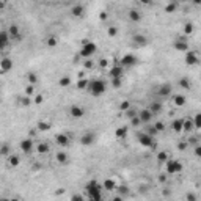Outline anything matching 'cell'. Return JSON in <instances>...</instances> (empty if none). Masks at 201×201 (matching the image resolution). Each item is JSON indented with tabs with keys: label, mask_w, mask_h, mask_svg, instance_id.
<instances>
[{
	"label": "cell",
	"mask_w": 201,
	"mask_h": 201,
	"mask_svg": "<svg viewBox=\"0 0 201 201\" xmlns=\"http://www.w3.org/2000/svg\"><path fill=\"white\" fill-rule=\"evenodd\" d=\"M55 138H57V143L60 146H63V148H66L69 145V135H66V134H58Z\"/></svg>",
	"instance_id": "2e32d148"
},
{
	"label": "cell",
	"mask_w": 201,
	"mask_h": 201,
	"mask_svg": "<svg viewBox=\"0 0 201 201\" xmlns=\"http://www.w3.org/2000/svg\"><path fill=\"white\" fill-rule=\"evenodd\" d=\"M69 115L72 118H82V116L85 115V110L82 107H79V105H72L71 110H69Z\"/></svg>",
	"instance_id": "7c38bea8"
},
{
	"label": "cell",
	"mask_w": 201,
	"mask_h": 201,
	"mask_svg": "<svg viewBox=\"0 0 201 201\" xmlns=\"http://www.w3.org/2000/svg\"><path fill=\"white\" fill-rule=\"evenodd\" d=\"M72 199H77V201H82V199H83V196H80V195H74V196H72Z\"/></svg>",
	"instance_id": "6125c7cd"
},
{
	"label": "cell",
	"mask_w": 201,
	"mask_h": 201,
	"mask_svg": "<svg viewBox=\"0 0 201 201\" xmlns=\"http://www.w3.org/2000/svg\"><path fill=\"white\" fill-rule=\"evenodd\" d=\"M195 156H196V157H199V156H201V146H199V145H196V146H195Z\"/></svg>",
	"instance_id": "9f6ffc18"
},
{
	"label": "cell",
	"mask_w": 201,
	"mask_h": 201,
	"mask_svg": "<svg viewBox=\"0 0 201 201\" xmlns=\"http://www.w3.org/2000/svg\"><path fill=\"white\" fill-rule=\"evenodd\" d=\"M192 129H193V121H192V120H186V121H182V131L190 132Z\"/></svg>",
	"instance_id": "83f0119b"
},
{
	"label": "cell",
	"mask_w": 201,
	"mask_h": 201,
	"mask_svg": "<svg viewBox=\"0 0 201 201\" xmlns=\"http://www.w3.org/2000/svg\"><path fill=\"white\" fill-rule=\"evenodd\" d=\"M27 79H29V82L30 83H38V76L36 74H33V72H30V74H27Z\"/></svg>",
	"instance_id": "ab89813d"
},
{
	"label": "cell",
	"mask_w": 201,
	"mask_h": 201,
	"mask_svg": "<svg viewBox=\"0 0 201 201\" xmlns=\"http://www.w3.org/2000/svg\"><path fill=\"white\" fill-rule=\"evenodd\" d=\"M115 135H116V138H124L127 135V126H121L120 129H116Z\"/></svg>",
	"instance_id": "484cf974"
},
{
	"label": "cell",
	"mask_w": 201,
	"mask_h": 201,
	"mask_svg": "<svg viewBox=\"0 0 201 201\" xmlns=\"http://www.w3.org/2000/svg\"><path fill=\"white\" fill-rule=\"evenodd\" d=\"M99 65H101V68H105V66L108 65V61H107L105 58H102V60H101V61H99Z\"/></svg>",
	"instance_id": "6f0895ef"
},
{
	"label": "cell",
	"mask_w": 201,
	"mask_h": 201,
	"mask_svg": "<svg viewBox=\"0 0 201 201\" xmlns=\"http://www.w3.org/2000/svg\"><path fill=\"white\" fill-rule=\"evenodd\" d=\"M25 93H27V96L33 94V93H35V85H33V83H29V85H27V88H25Z\"/></svg>",
	"instance_id": "f6af8a7d"
},
{
	"label": "cell",
	"mask_w": 201,
	"mask_h": 201,
	"mask_svg": "<svg viewBox=\"0 0 201 201\" xmlns=\"http://www.w3.org/2000/svg\"><path fill=\"white\" fill-rule=\"evenodd\" d=\"M99 19H101V21H105V19H107V13H104V11H102V13L99 14Z\"/></svg>",
	"instance_id": "680465c9"
},
{
	"label": "cell",
	"mask_w": 201,
	"mask_h": 201,
	"mask_svg": "<svg viewBox=\"0 0 201 201\" xmlns=\"http://www.w3.org/2000/svg\"><path fill=\"white\" fill-rule=\"evenodd\" d=\"M171 129L175 132H181L182 131V120H175L171 123Z\"/></svg>",
	"instance_id": "f1b7e54d"
},
{
	"label": "cell",
	"mask_w": 201,
	"mask_h": 201,
	"mask_svg": "<svg viewBox=\"0 0 201 201\" xmlns=\"http://www.w3.org/2000/svg\"><path fill=\"white\" fill-rule=\"evenodd\" d=\"M159 181H160V182H165V181H167V176H165V175H160V176H159Z\"/></svg>",
	"instance_id": "94428289"
},
{
	"label": "cell",
	"mask_w": 201,
	"mask_h": 201,
	"mask_svg": "<svg viewBox=\"0 0 201 201\" xmlns=\"http://www.w3.org/2000/svg\"><path fill=\"white\" fill-rule=\"evenodd\" d=\"M8 154H10V146L0 145V156H8Z\"/></svg>",
	"instance_id": "d590c367"
},
{
	"label": "cell",
	"mask_w": 201,
	"mask_h": 201,
	"mask_svg": "<svg viewBox=\"0 0 201 201\" xmlns=\"http://www.w3.org/2000/svg\"><path fill=\"white\" fill-rule=\"evenodd\" d=\"M8 162H10L11 167H17L21 160H19V157H17V156H10V160H8Z\"/></svg>",
	"instance_id": "f35d334b"
},
{
	"label": "cell",
	"mask_w": 201,
	"mask_h": 201,
	"mask_svg": "<svg viewBox=\"0 0 201 201\" xmlns=\"http://www.w3.org/2000/svg\"><path fill=\"white\" fill-rule=\"evenodd\" d=\"M55 159H57L58 163L65 165V163H68V154H66L65 151H58V152H57V156H55Z\"/></svg>",
	"instance_id": "7402d4cb"
},
{
	"label": "cell",
	"mask_w": 201,
	"mask_h": 201,
	"mask_svg": "<svg viewBox=\"0 0 201 201\" xmlns=\"http://www.w3.org/2000/svg\"><path fill=\"white\" fill-rule=\"evenodd\" d=\"M187 146H189V143H186V141H181V143L178 145V149H179V151H184V149H187Z\"/></svg>",
	"instance_id": "f5cc1de1"
},
{
	"label": "cell",
	"mask_w": 201,
	"mask_h": 201,
	"mask_svg": "<svg viewBox=\"0 0 201 201\" xmlns=\"http://www.w3.org/2000/svg\"><path fill=\"white\" fill-rule=\"evenodd\" d=\"M21 151H24L27 154L33 151V141H32V138H24L21 141Z\"/></svg>",
	"instance_id": "30bf717a"
},
{
	"label": "cell",
	"mask_w": 201,
	"mask_h": 201,
	"mask_svg": "<svg viewBox=\"0 0 201 201\" xmlns=\"http://www.w3.org/2000/svg\"><path fill=\"white\" fill-rule=\"evenodd\" d=\"M58 83H60V87L66 88V87H69V85H71V79H69L68 76H65V77H61V79L58 80Z\"/></svg>",
	"instance_id": "d6a6232c"
},
{
	"label": "cell",
	"mask_w": 201,
	"mask_h": 201,
	"mask_svg": "<svg viewBox=\"0 0 201 201\" xmlns=\"http://www.w3.org/2000/svg\"><path fill=\"white\" fill-rule=\"evenodd\" d=\"M175 49L179 50V52H187V50H189V43H187V41L176 39V41H175Z\"/></svg>",
	"instance_id": "ac0fdd59"
},
{
	"label": "cell",
	"mask_w": 201,
	"mask_h": 201,
	"mask_svg": "<svg viewBox=\"0 0 201 201\" xmlns=\"http://www.w3.org/2000/svg\"><path fill=\"white\" fill-rule=\"evenodd\" d=\"M173 104H175L176 107H182L186 104V96H182V94H175L173 96Z\"/></svg>",
	"instance_id": "44dd1931"
},
{
	"label": "cell",
	"mask_w": 201,
	"mask_h": 201,
	"mask_svg": "<svg viewBox=\"0 0 201 201\" xmlns=\"http://www.w3.org/2000/svg\"><path fill=\"white\" fill-rule=\"evenodd\" d=\"M176 8H178V2H176V0H173L171 3H168V5L165 6V13H175Z\"/></svg>",
	"instance_id": "f546056e"
},
{
	"label": "cell",
	"mask_w": 201,
	"mask_h": 201,
	"mask_svg": "<svg viewBox=\"0 0 201 201\" xmlns=\"http://www.w3.org/2000/svg\"><path fill=\"white\" fill-rule=\"evenodd\" d=\"M124 113H126V116H127V118H129V120H131V118H132V116H135V115H138V112H137V110H134V108H131V107H129V108H127V110H126Z\"/></svg>",
	"instance_id": "60d3db41"
},
{
	"label": "cell",
	"mask_w": 201,
	"mask_h": 201,
	"mask_svg": "<svg viewBox=\"0 0 201 201\" xmlns=\"http://www.w3.org/2000/svg\"><path fill=\"white\" fill-rule=\"evenodd\" d=\"M80 143L83 145V146H90V145H93V143H94V134H91V132L83 134V135H82V138H80Z\"/></svg>",
	"instance_id": "4fadbf2b"
},
{
	"label": "cell",
	"mask_w": 201,
	"mask_h": 201,
	"mask_svg": "<svg viewBox=\"0 0 201 201\" xmlns=\"http://www.w3.org/2000/svg\"><path fill=\"white\" fill-rule=\"evenodd\" d=\"M107 33H108V36H112V38H115V36L118 35V29H116V27H108Z\"/></svg>",
	"instance_id": "b9f144b4"
},
{
	"label": "cell",
	"mask_w": 201,
	"mask_h": 201,
	"mask_svg": "<svg viewBox=\"0 0 201 201\" xmlns=\"http://www.w3.org/2000/svg\"><path fill=\"white\" fill-rule=\"evenodd\" d=\"M148 110H149L152 115H156V113H159V112L162 110V105H160L159 102H152V104L149 105V108H148Z\"/></svg>",
	"instance_id": "4316f807"
},
{
	"label": "cell",
	"mask_w": 201,
	"mask_h": 201,
	"mask_svg": "<svg viewBox=\"0 0 201 201\" xmlns=\"http://www.w3.org/2000/svg\"><path fill=\"white\" fill-rule=\"evenodd\" d=\"M159 94H160L162 97L170 96V94H171V85H170V83H163V85L159 88Z\"/></svg>",
	"instance_id": "d6986e66"
},
{
	"label": "cell",
	"mask_w": 201,
	"mask_h": 201,
	"mask_svg": "<svg viewBox=\"0 0 201 201\" xmlns=\"http://www.w3.org/2000/svg\"><path fill=\"white\" fill-rule=\"evenodd\" d=\"M123 72H124V68L121 65H115L112 69H110V77H123Z\"/></svg>",
	"instance_id": "9a60e30c"
},
{
	"label": "cell",
	"mask_w": 201,
	"mask_h": 201,
	"mask_svg": "<svg viewBox=\"0 0 201 201\" xmlns=\"http://www.w3.org/2000/svg\"><path fill=\"white\" fill-rule=\"evenodd\" d=\"M85 189H87V193H88L90 199H93V201H101L102 199V195H101V189H102V186L97 184L96 181H90Z\"/></svg>",
	"instance_id": "7a4b0ae2"
},
{
	"label": "cell",
	"mask_w": 201,
	"mask_h": 201,
	"mask_svg": "<svg viewBox=\"0 0 201 201\" xmlns=\"http://www.w3.org/2000/svg\"><path fill=\"white\" fill-rule=\"evenodd\" d=\"M154 127H156V129H157V132H162V131H165V124H163L162 121L156 123V124H154Z\"/></svg>",
	"instance_id": "c3c4849f"
},
{
	"label": "cell",
	"mask_w": 201,
	"mask_h": 201,
	"mask_svg": "<svg viewBox=\"0 0 201 201\" xmlns=\"http://www.w3.org/2000/svg\"><path fill=\"white\" fill-rule=\"evenodd\" d=\"M129 19L132 22H138V21H141V14L137 11V10H131L129 11Z\"/></svg>",
	"instance_id": "cb8c5ba5"
},
{
	"label": "cell",
	"mask_w": 201,
	"mask_h": 201,
	"mask_svg": "<svg viewBox=\"0 0 201 201\" xmlns=\"http://www.w3.org/2000/svg\"><path fill=\"white\" fill-rule=\"evenodd\" d=\"M140 2H141L143 5H149V3L152 2V0H140Z\"/></svg>",
	"instance_id": "be15d7a7"
},
{
	"label": "cell",
	"mask_w": 201,
	"mask_h": 201,
	"mask_svg": "<svg viewBox=\"0 0 201 201\" xmlns=\"http://www.w3.org/2000/svg\"><path fill=\"white\" fill-rule=\"evenodd\" d=\"M87 90L90 91V94H93V96H101V94H104V93H105L107 85H105V82H104V80H101V79L88 80Z\"/></svg>",
	"instance_id": "6da1fadb"
},
{
	"label": "cell",
	"mask_w": 201,
	"mask_h": 201,
	"mask_svg": "<svg viewBox=\"0 0 201 201\" xmlns=\"http://www.w3.org/2000/svg\"><path fill=\"white\" fill-rule=\"evenodd\" d=\"M193 3H195V5H199V3H201V0H193Z\"/></svg>",
	"instance_id": "e7e4bbea"
},
{
	"label": "cell",
	"mask_w": 201,
	"mask_h": 201,
	"mask_svg": "<svg viewBox=\"0 0 201 201\" xmlns=\"http://www.w3.org/2000/svg\"><path fill=\"white\" fill-rule=\"evenodd\" d=\"M112 85H113V88H120L121 87V77H113L112 79Z\"/></svg>",
	"instance_id": "7bdbcfd3"
},
{
	"label": "cell",
	"mask_w": 201,
	"mask_h": 201,
	"mask_svg": "<svg viewBox=\"0 0 201 201\" xmlns=\"http://www.w3.org/2000/svg\"><path fill=\"white\" fill-rule=\"evenodd\" d=\"M13 69V60L11 58H8V57H5V58H2L0 60V72H8V71H11Z\"/></svg>",
	"instance_id": "52a82bcc"
},
{
	"label": "cell",
	"mask_w": 201,
	"mask_h": 201,
	"mask_svg": "<svg viewBox=\"0 0 201 201\" xmlns=\"http://www.w3.org/2000/svg\"><path fill=\"white\" fill-rule=\"evenodd\" d=\"M36 149H38L39 154H47L50 151V146L47 143H38V146H36Z\"/></svg>",
	"instance_id": "d4e9b609"
},
{
	"label": "cell",
	"mask_w": 201,
	"mask_h": 201,
	"mask_svg": "<svg viewBox=\"0 0 201 201\" xmlns=\"http://www.w3.org/2000/svg\"><path fill=\"white\" fill-rule=\"evenodd\" d=\"M187 199H189V201H195V199H196V196L190 193V195H187Z\"/></svg>",
	"instance_id": "91938a15"
},
{
	"label": "cell",
	"mask_w": 201,
	"mask_h": 201,
	"mask_svg": "<svg viewBox=\"0 0 201 201\" xmlns=\"http://www.w3.org/2000/svg\"><path fill=\"white\" fill-rule=\"evenodd\" d=\"M21 101H22V105H30V102H32V99H30L29 96H25V97H22Z\"/></svg>",
	"instance_id": "db71d44e"
},
{
	"label": "cell",
	"mask_w": 201,
	"mask_h": 201,
	"mask_svg": "<svg viewBox=\"0 0 201 201\" xmlns=\"http://www.w3.org/2000/svg\"><path fill=\"white\" fill-rule=\"evenodd\" d=\"M152 113L148 110V108H143L141 112H138V118H140V121L141 123H149L151 120H152Z\"/></svg>",
	"instance_id": "8fae6325"
},
{
	"label": "cell",
	"mask_w": 201,
	"mask_h": 201,
	"mask_svg": "<svg viewBox=\"0 0 201 201\" xmlns=\"http://www.w3.org/2000/svg\"><path fill=\"white\" fill-rule=\"evenodd\" d=\"M121 66L124 68H127V66H134V65H137V57L135 55H132V53H126V55L121 58Z\"/></svg>",
	"instance_id": "8992f818"
},
{
	"label": "cell",
	"mask_w": 201,
	"mask_h": 201,
	"mask_svg": "<svg viewBox=\"0 0 201 201\" xmlns=\"http://www.w3.org/2000/svg\"><path fill=\"white\" fill-rule=\"evenodd\" d=\"M8 35H10V39H21V32H19V27L16 24L10 25L8 29Z\"/></svg>",
	"instance_id": "9c48e42d"
},
{
	"label": "cell",
	"mask_w": 201,
	"mask_h": 201,
	"mask_svg": "<svg viewBox=\"0 0 201 201\" xmlns=\"http://www.w3.org/2000/svg\"><path fill=\"white\" fill-rule=\"evenodd\" d=\"M87 85H88V80L83 77V79H80L79 82H77V88L79 90H87Z\"/></svg>",
	"instance_id": "e575fe53"
},
{
	"label": "cell",
	"mask_w": 201,
	"mask_h": 201,
	"mask_svg": "<svg viewBox=\"0 0 201 201\" xmlns=\"http://www.w3.org/2000/svg\"><path fill=\"white\" fill-rule=\"evenodd\" d=\"M118 190H120V193L121 195H124V193H127V192H129V190H127V187L126 186H121V187H116Z\"/></svg>",
	"instance_id": "11a10c76"
},
{
	"label": "cell",
	"mask_w": 201,
	"mask_h": 201,
	"mask_svg": "<svg viewBox=\"0 0 201 201\" xmlns=\"http://www.w3.org/2000/svg\"><path fill=\"white\" fill-rule=\"evenodd\" d=\"M83 68H85V69H91V68H93V61H91L90 58H85V61H83Z\"/></svg>",
	"instance_id": "681fc988"
},
{
	"label": "cell",
	"mask_w": 201,
	"mask_h": 201,
	"mask_svg": "<svg viewBox=\"0 0 201 201\" xmlns=\"http://www.w3.org/2000/svg\"><path fill=\"white\" fill-rule=\"evenodd\" d=\"M131 124H132V126H140V124H141L138 115H135V116H132V118H131Z\"/></svg>",
	"instance_id": "bcb514c9"
},
{
	"label": "cell",
	"mask_w": 201,
	"mask_h": 201,
	"mask_svg": "<svg viewBox=\"0 0 201 201\" xmlns=\"http://www.w3.org/2000/svg\"><path fill=\"white\" fill-rule=\"evenodd\" d=\"M199 127H201V115L198 113L193 118V129H199Z\"/></svg>",
	"instance_id": "74e56055"
},
{
	"label": "cell",
	"mask_w": 201,
	"mask_h": 201,
	"mask_svg": "<svg viewBox=\"0 0 201 201\" xmlns=\"http://www.w3.org/2000/svg\"><path fill=\"white\" fill-rule=\"evenodd\" d=\"M36 127H38V131L46 132V131H49V129H50V124H49V123H46V121H39L38 124H36Z\"/></svg>",
	"instance_id": "1f68e13d"
},
{
	"label": "cell",
	"mask_w": 201,
	"mask_h": 201,
	"mask_svg": "<svg viewBox=\"0 0 201 201\" xmlns=\"http://www.w3.org/2000/svg\"><path fill=\"white\" fill-rule=\"evenodd\" d=\"M179 85H181L182 88H186V90H190V87H192V83H190V80H189L187 77H184V79H181V80H179Z\"/></svg>",
	"instance_id": "836d02e7"
},
{
	"label": "cell",
	"mask_w": 201,
	"mask_h": 201,
	"mask_svg": "<svg viewBox=\"0 0 201 201\" xmlns=\"http://www.w3.org/2000/svg\"><path fill=\"white\" fill-rule=\"evenodd\" d=\"M102 189L107 192H113V190H116V182L113 179H105L102 182Z\"/></svg>",
	"instance_id": "e0dca14e"
},
{
	"label": "cell",
	"mask_w": 201,
	"mask_h": 201,
	"mask_svg": "<svg viewBox=\"0 0 201 201\" xmlns=\"http://www.w3.org/2000/svg\"><path fill=\"white\" fill-rule=\"evenodd\" d=\"M146 134H149L151 137H154V135H157L159 132H157V129H156V127H154V126H151L149 129H148V132H146Z\"/></svg>",
	"instance_id": "816d5d0a"
},
{
	"label": "cell",
	"mask_w": 201,
	"mask_h": 201,
	"mask_svg": "<svg viewBox=\"0 0 201 201\" xmlns=\"http://www.w3.org/2000/svg\"><path fill=\"white\" fill-rule=\"evenodd\" d=\"M186 63L189 66H195L198 63V55L193 52V50H187L186 52Z\"/></svg>",
	"instance_id": "ba28073f"
},
{
	"label": "cell",
	"mask_w": 201,
	"mask_h": 201,
	"mask_svg": "<svg viewBox=\"0 0 201 201\" xmlns=\"http://www.w3.org/2000/svg\"><path fill=\"white\" fill-rule=\"evenodd\" d=\"M129 107H131L129 101H123V102L120 104V110H121V112H126V110H127V108H129Z\"/></svg>",
	"instance_id": "ee69618b"
},
{
	"label": "cell",
	"mask_w": 201,
	"mask_h": 201,
	"mask_svg": "<svg viewBox=\"0 0 201 201\" xmlns=\"http://www.w3.org/2000/svg\"><path fill=\"white\" fill-rule=\"evenodd\" d=\"M137 138H138V143L143 148H152L154 146V137H151L149 134L140 132V134H137Z\"/></svg>",
	"instance_id": "5b68a950"
},
{
	"label": "cell",
	"mask_w": 201,
	"mask_h": 201,
	"mask_svg": "<svg viewBox=\"0 0 201 201\" xmlns=\"http://www.w3.org/2000/svg\"><path fill=\"white\" fill-rule=\"evenodd\" d=\"M33 102H35V104H43V102H44L43 94H36V96H35V99H33Z\"/></svg>",
	"instance_id": "f907efd6"
},
{
	"label": "cell",
	"mask_w": 201,
	"mask_h": 201,
	"mask_svg": "<svg viewBox=\"0 0 201 201\" xmlns=\"http://www.w3.org/2000/svg\"><path fill=\"white\" fill-rule=\"evenodd\" d=\"M96 49H97V46H96L94 43L85 41V44L82 46V49H80V57H82V58H90V57L96 52Z\"/></svg>",
	"instance_id": "277c9868"
},
{
	"label": "cell",
	"mask_w": 201,
	"mask_h": 201,
	"mask_svg": "<svg viewBox=\"0 0 201 201\" xmlns=\"http://www.w3.org/2000/svg\"><path fill=\"white\" fill-rule=\"evenodd\" d=\"M71 13H72L74 17H82L83 13H85V8L82 5H74V6H72V10H71Z\"/></svg>",
	"instance_id": "ffe728a7"
},
{
	"label": "cell",
	"mask_w": 201,
	"mask_h": 201,
	"mask_svg": "<svg viewBox=\"0 0 201 201\" xmlns=\"http://www.w3.org/2000/svg\"><path fill=\"white\" fill-rule=\"evenodd\" d=\"M165 171H167V175H176V173H181L182 171V163L179 160L168 159L165 162Z\"/></svg>",
	"instance_id": "3957f363"
},
{
	"label": "cell",
	"mask_w": 201,
	"mask_h": 201,
	"mask_svg": "<svg viewBox=\"0 0 201 201\" xmlns=\"http://www.w3.org/2000/svg\"><path fill=\"white\" fill-rule=\"evenodd\" d=\"M168 160V154H167V151H160L159 154H157V162L159 163H165Z\"/></svg>",
	"instance_id": "4dcf8cb0"
},
{
	"label": "cell",
	"mask_w": 201,
	"mask_h": 201,
	"mask_svg": "<svg viewBox=\"0 0 201 201\" xmlns=\"http://www.w3.org/2000/svg\"><path fill=\"white\" fill-rule=\"evenodd\" d=\"M8 43H10V35H8V32H0V50H3Z\"/></svg>",
	"instance_id": "5bb4252c"
},
{
	"label": "cell",
	"mask_w": 201,
	"mask_h": 201,
	"mask_svg": "<svg viewBox=\"0 0 201 201\" xmlns=\"http://www.w3.org/2000/svg\"><path fill=\"white\" fill-rule=\"evenodd\" d=\"M132 39H134V44L135 46H146V44H148V39H146L143 35H135Z\"/></svg>",
	"instance_id": "603a6c76"
},
{
	"label": "cell",
	"mask_w": 201,
	"mask_h": 201,
	"mask_svg": "<svg viewBox=\"0 0 201 201\" xmlns=\"http://www.w3.org/2000/svg\"><path fill=\"white\" fill-rule=\"evenodd\" d=\"M184 33H186V35H192V33H193V25H192V24H186Z\"/></svg>",
	"instance_id": "7dc6e473"
},
{
	"label": "cell",
	"mask_w": 201,
	"mask_h": 201,
	"mask_svg": "<svg viewBox=\"0 0 201 201\" xmlns=\"http://www.w3.org/2000/svg\"><path fill=\"white\" fill-rule=\"evenodd\" d=\"M57 44H58V39L55 38V36H49L47 38V46L49 47H55Z\"/></svg>",
	"instance_id": "8d00e7d4"
}]
</instances>
